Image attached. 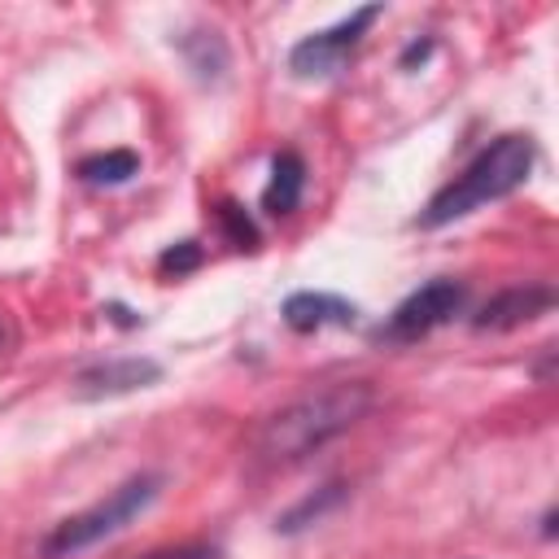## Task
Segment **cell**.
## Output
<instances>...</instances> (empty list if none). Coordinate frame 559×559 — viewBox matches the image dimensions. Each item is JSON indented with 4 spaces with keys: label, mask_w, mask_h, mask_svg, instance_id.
Masks as SVG:
<instances>
[{
    "label": "cell",
    "mask_w": 559,
    "mask_h": 559,
    "mask_svg": "<svg viewBox=\"0 0 559 559\" xmlns=\"http://www.w3.org/2000/svg\"><path fill=\"white\" fill-rule=\"evenodd\" d=\"M218 223H223V231L231 236V245H240V249H253V245H258V231H253L249 214H245L236 201H223V205H218Z\"/></svg>",
    "instance_id": "cell-12"
},
{
    "label": "cell",
    "mask_w": 559,
    "mask_h": 559,
    "mask_svg": "<svg viewBox=\"0 0 559 559\" xmlns=\"http://www.w3.org/2000/svg\"><path fill=\"white\" fill-rule=\"evenodd\" d=\"M367 411H371V384H362V380L328 384V389L306 393V397L288 402L284 411H275L262 424L253 450L262 463H297L310 450L341 437L345 428H354Z\"/></svg>",
    "instance_id": "cell-1"
},
{
    "label": "cell",
    "mask_w": 559,
    "mask_h": 559,
    "mask_svg": "<svg viewBox=\"0 0 559 559\" xmlns=\"http://www.w3.org/2000/svg\"><path fill=\"white\" fill-rule=\"evenodd\" d=\"M183 52H188V66L201 74V79H218L227 70V48L214 31H192L183 39Z\"/></svg>",
    "instance_id": "cell-11"
},
{
    "label": "cell",
    "mask_w": 559,
    "mask_h": 559,
    "mask_svg": "<svg viewBox=\"0 0 559 559\" xmlns=\"http://www.w3.org/2000/svg\"><path fill=\"white\" fill-rule=\"evenodd\" d=\"M157 489H162V476H131V480H122V485H118L109 498H100L96 507H87V511L61 520V524L39 542V555H44V559H66V555H79V550H87V546L114 537L122 524H131V520L157 498Z\"/></svg>",
    "instance_id": "cell-3"
},
{
    "label": "cell",
    "mask_w": 559,
    "mask_h": 559,
    "mask_svg": "<svg viewBox=\"0 0 559 559\" xmlns=\"http://www.w3.org/2000/svg\"><path fill=\"white\" fill-rule=\"evenodd\" d=\"M463 301H467V288L463 284H454V280H428L406 301H397V310L380 328V341H419L432 328H441L445 319H454L463 310Z\"/></svg>",
    "instance_id": "cell-4"
},
{
    "label": "cell",
    "mask_w": 559,
    "mask_h": 559,
    "mask_svg": "<svg viewBox=\"0 0 559 559\" xmlns=\"http://www.w3.org/2000/svg\"><path fill=\"white\" fill-rule=\"evenodd\" d=\"M162 380V367L153 358H114V362H96L87 371L74 376V393L79 397H114V393H131Z\"/></svg>",
    "instance_id": "cell-7"
},
{
    "label": "cell",
    "mask_w": 559,
    "mask_h": 559,
    "mask_svg": "<svg viewBox=\"0 0 559 559\" xmlns=\"http://www.w3.org/2000/svg\"><path fill=\"white\" fill-rule=\"evenodd\" d=\"M555 306V293L546 284H520V288H502L498 297H489L480 306V314L472 319L476 332H511L537 314H546Z\"/></svg>",
    "instance_id": "cell-6"
},
{
    "label": "cell",
    "mask_w": 559,
    "mask_h": 559,
    "mask_svg": "<svg viewBox=\"0 0 559 559\" xmlns=\"http://www.w3.org/2000/svg\"><path fill=\"white\" fill-rule=\"evenodd\" d=\"M140 170V157L131 148H109V153H92L79 162V175L87 183H127Z\"/></svg>",
    "instance_id": "cell-10"
},
{
    "label": "cell",
    "mask_w": 559,
    "mask_h": 559,
    "mask_svg": "<svg viewBox=\"0 0 559 559\" xmlns=\"http://www.w3.org/2000/svg\"><path fill=\"white\" fill-rule=\"evenodd\" d=\"M354 319H358L354 301L332 297V293H293V297L284 301V323H288L293 332H319V328H328V323L349 328Z\"/></svg>",
    "instance_id": "cell-8"
},
{
    "label": "cell",
    "mask_w": 559,
    "mask_h": 559,
    "mask_svg": "<svg viewBox=\"0 0 559 559\" xmlns=\"http://www.w3.org/2000/svg\"><path fill=\"white\" fill-rule=\"evenodd\" d=\"M144 559H218L214 546H175V550H153Z\"/></svg>",
    "instance_id": "cell-15"
},
{
    "label": "cell",
    "mask_w": 559,
    "mask_h": 559,
    "mask_svg": "<svg viewBox=\"0 0 559 559\" xmlns=\"http://www.w3.org/2000/svg\"><path fill=\"white\" fill-rule=\"evenodd\" d=\"M376 17H380V9H376V4H362V9H354L345 22H336V26H328V31L306 35L301 44H293V52H288V70H293V74H301V79L336 74V70H341V61L354 52V44L362 39V31H367Z\"/></svg>",
    "instance_id": "cell-5"
},
{
    "label": "cell",
    "mask_w": 559,
    "mask_h": 559,
    "mask_svg": "<svg viewBox=\"0 0 559 559\" xmlns=\"http://www.w3.org/2000/svg\"><path fill=\"white\" fill-rule=\"evenodd\" d=\"M432 52V39H415L406 52H402V66H415V61H424Z\"/></svg>",
    "instance_id": "cell-16"
},
{
    "label": "cell",
    "mask_w": 559,
    "mask_h": 559,
    "mask_svg": "<svg viewBox=\"0 0 559 559\" xmlns=\"http://www.w3.org/2000/svg\"><path fill=\"white\" fill-rule=\"evenodd\" d=\"M336 498H341V485H328V489H323L319 498H306L301 507H293V511L284 515V524H280V528H301V524H306L310 515H323V507H332Z\"/></svg>",
    "instance_id": "cell-14"
},
{
    "label": "cell",
    "mask_w": 559,
    "mask_h": 559,
    "mask_svg": "<svg viewBox=\"0 0 559 559\" xmlns=\"http://www.w3.org/2000/svg\"><path fill=\"white\" fill-rule=\"evenodd\" d=\"M533 170V140L528 135H498L489 148H480L419 214V227H445L507 192H515Z\"/></svg>",
    "instance_id": "cell-2"
},
{
    "label": "cell",
    "mask_w": 559,
    "mask_h": 559,
    "mask_svg": "<svg viewBox=\"0 0 559 559\" xmlns=\"http://www.w3.org/2000/svg\"><path fill=\"white\" fill-rule=\"evenodd\" d=\"M201 266V245L197 240H179V245H170L162 258H157V271L162 275H188V271H197Z\"/></svg>",
    "instance_id": "cell-13"
},
{
    "label": "cell",
    "mask_w": 559,
    "mask_h": 559,
    "mask_svg": "<svg viewBox=\"0 0 559 559\" xmlns=\"http://www.w3.org/2000/svg\"><path fill=\"white\" fill-rule=\"evenodd\" d=\"M301 188H306V162L293 153V148H284L275 162H271V183H266V192H262V210L266 214H293L297 210V201H301Z\"/></svg>",
    "instance_id": "cell-9"
}]
</instances>
